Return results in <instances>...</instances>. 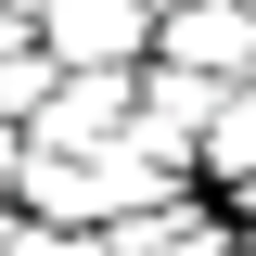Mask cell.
I'll use <instances>...</instances> for the list:
<instances>
[{"label":"cell","instance_id":"6da1fadb","mask_svg":"<svg viewBox=\"0 0 256 256\" xmlns=\"http://www.w3.org/2000/svg\"><path fill=\"white\" fill-rule=\"evenodd\" d=\"M141 26H154V0H52V52L77 64V77H116V64L141 52Z\"/></svg>","mask_w":256,"mask_h":256},{"label":"cell","instance_id":"7a4b0ae2","mask_svg":"<svg viewBox=\"0 0 256 256\" xmlns=\"http://www.w3.org/2000/svg\"><path fill=\"white\" fill-rule=\"evenodd\" d=\"M154 26H166V52H180V77H205V64H218V77L256 64V13H244V0H180V13H154Z\"/></svg>","mask_w":256,"mask_h":256},{"label":"cell","instance_id":"3957f363","mask_svg":"<svg viewBox=\"0 0 256 256\" xmlns=\"http://www.w3.org/2000/svg\"><path fill=\"white\" fill-rule=\"evenodd\" d=\"M205 116H218L205 154H218V166H256V90H244V102H205Z\"/></svg>","mask_w":256,"mask_h":256},{"label":"cell","instance_id":"277c9868","mask_svg":"<svg viewBox=\"0 0 256 256\" xmlns=\"http://www.w3.org/2000/svg\"><path fill=\"white\" fill-rule=\"evenodd\" d=\"M154 13H180V0H154Z\"/></svg>","mask_w":256,"mask_h":256}]
</instances>
